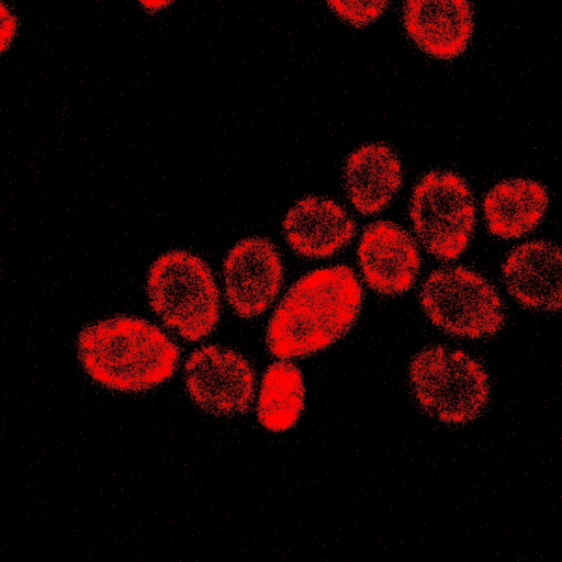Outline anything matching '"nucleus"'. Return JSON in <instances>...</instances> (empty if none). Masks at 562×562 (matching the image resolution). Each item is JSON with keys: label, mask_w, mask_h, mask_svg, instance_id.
Here are the masks:
<instances>
[{"label": "nucleus", "mask_w": 562, "mask_h": 562, "mask_svg": "<svg viewBox=\"0 0 562 562\" xmlns=\"http://www.w3.org/2000/svg\"><path fill=\"white\" fill-rule=\"evenodd\" d=\"M363 290L355 271L338 265L300 278L276 307L267 327L269 352L279 359L322 351L355 325Z\"/></svg>", "instance_id": "obj_1"}, {"label": "nucleus", "mask_w": 562, "mask_h": 562, "mask_svg": "<svg viewBox=\"0 0 562 562\" xmlns=\"http://www.w3.org/2000/svg\"><path fill=\"white\" fill-rule=\"evenodd\" d=\"M78 357L99 384L120 392H142L173 374L180 350L154 324L138 317L115 316L80 331Z\"/></svg>", "instance_id": "obj_2"}, {"label": "nucleus", "mask_w": 562, "mask_h": 562, "mask_svg": "<svg viewBox=\"0 0 562 562\" xmlns=\"http://www.w3.org/2000/svg\"><path fill=\"white\" fill-rule=\"evenodd\" d=\"M147 294L162 323L189 341L207 336L220 318V294L204 260L184 250L168 251L149 268Z\"/></svg>", "instance_id": "obj_3"}, {"label": "nucleus", "mask_w": 562, "mask_h": 562, "mask_svg": "<svg viewBox=\"0 0 562 562\" xmlns=\"http://www.w3.org/2000/svg\"><path fill=\"white\" fill-rule=\"evenodd\" d=\"M408 379L420 409L446 424L473 420L488 402L485 369L459 349L443 346L423 349L411 360Z\"/></svg>", "instance_id": "obj_4"}, {"label": "nucleus", "mask_w": 562, "mask_h": 562, "mask_svg": "<svg viewBox=\"0 0 562 562\" xmlns=\"http://www.w3.org/2000/svg\"><path fill=\"white\" fill-rule=\"evenodd\" d=\"M419 302L428 319L454 337H490L505 322L504 304L496 289L463 266L432 271L422 285Z\"/></svg>", "instance_id": "obj_5"}, {"label": "nucleus", "mask_w": 562, "mask_h": 562, "mask_svg": "<svg viewBox=\"0 0 562 562\" xmlns=\"http://www.w3.org/2000/svg\"><path fill=\"white\" fill-rule=\"evenodd\" d=\"M409 217L425 249L439 260H452L464 252L473 236L475 201L458 173L430 171L413 188Z\"/></svg>", "instance_id": "obj_6"}, {"label": "nucleus", "mask_w": 562, "mask_h": 562, "mask_svg": "<svg viewBox=\"0 0 562 562\" xmlns=\"http://www.w3.org/2000/svg\"><path fill=\"white\" fill-rule=\"evenodd\" d=\"M184 380L194 403L214 415L244 414L254 401V369L232 349L210 345L194 350L186 361Z\"/></svg>", "instance_id": "obj_7"}, {"label": "nucleus", "mask_w": 562, "mask_h": 562, "mask_svg": "<svg viewBox=\"0 0 562 562\" xmlns=\"http://www.w3.org/2000/svg\"><path fill=\"white\" fill-rule=\"evenodd\" d=\"M226 297L244 318L262 314L276 300L283 280V265L276 246L265 237L238 241L223 263Z\"/></svg>", "instance_id": "obj_8"}, {"label": "nucleus", "mask_w": 562, "mask_h": 562, "mask_svg": "<svg viewBox=\"0 0 562 562\" xmlns=\"http://www.w3.org/2000/svg\"><path fill=\"white\" fill-rule=\"evenodd\" d=\"M358 263L371 290L394 296L408 291L415 283L420 256L409 233L393 222L378 221L361 234Z\"/></svg>", "instance_id": "obj_9"}, {"label": "nucleus", "mask_w": 562, "mask_h": 562, "mask_svg": "<svg viewBox=\"0 0 562 562\" xmlns=\"http://www.w3.org/2000/svg\"><path fill=\"white\" fill-rule=\"evenodd\" d=\"M509 294L531 310H562V248L546 241L524 243L507 255L502 266Z\"/></svg>", "instance_id": "obj_10"}, {"label": "nucleus", "mask_w": 562, "mask_h": 562, "mask_svg": "<svg viewBox=\"0 0 562 562\" xmlns=\"http://www.w3.org/2000/svg\"><path fill=\"white\" fill-rule=\"evenodd\" d=\"M283 235L291 249L310 259L328 258L353 238L356 224L349 213L334 200L305 196L285 214Z\"/></svg>", "instance_id": "obj_11"}, {"label": "nucleus", "mask_w": 562, "mask_h": 562, "mask_svg": "<svg viewBox=\"0 0 562 562\" xmlns=\"http://www.w3.org/2000/svg\"><path fill=\"white\" fill-rule=\"evenodd\" d=\"M403 24L424 53L448 60L461 55L471 40L473 9L468 1H407Z\"/></svg>", "instance_id": "obj_12"}, {"label": "nucleus", "mask_w": 562, "mask_h": 562, "mask_svg": "<svg viewBox=\"0 0 562 562\" xmlns=\"http://www.w3.org/2000/svg\"><path fill=\"white\" fill-rule=\"evenodd\" d=\"M342 179L353 207L362 215L378 214L391 203L402 186V164L389 145L366 144L348 156Z\"/></svg>", "instance_id": "obj_13"}, {"label": "nucleus", "mask_w": 562, "mask_h": 562, "mask_svg": "<svg viewBox=\"0 0 562 562\" xmlns=\"http://www.w3.org/2000/svg\"><path fill=\"white\" fill-rule=\"evenodd\" d=\"M548 202L547 189L536 180H503L490 189L483 200L487 231L504 239L521 237L540 224Z\"/></svg>", "instance_id": "obj_14"}, {"label": "nucleus", "mask_w": 562, "mask_h": 562, "mask_svg": "<svg viewBox=\"0 0 562 562\" xmlns=\"http://www.w3.org/2000/svg\"><path fill=\"white\" fill-rule=\"evenodd\" d=\"M305 387L301 370L290 361H276L265 371L257 403L258 422L268 430L292 428L304 408Z\"/></svg>", "instance_id": "obj_15"}, {"label": "nucleus", "mask_w": 562, "mask_h": 562, "mask_svg": "<svg viewBox=\"0 0 562 562\" xmlns=\"http://www.w3.org/2000/svg\"><path fill=\"white\" fill-rule=\"evenodd\" d=\"M390 4L389 1H330L327 5L345 22L364 26L378 19Z\"/></svg>", "instance_id": "obj_16"}, {"label": "nucleus", "mask_w": 562, "mask_h": 562, "mask_svg": "<svg viewBox=\"0 0 562 562\" xmlns=\"http://www.w3.org/2000/svg\"><path fill=\"white\" fill-rule=\"evenodd\" d=\"M2 5V18H1V46L2 52H5L7 46L10 44L11 40L14 36L16 29V19L14 15L10 13L7 9H4V4Z\"/></svg>", "instance_id": "obj_17"}, {"label": "nucleus", "mask_w": 562, "mask_h": 562, "mask_svg": "<svg viewBox=\"0 0 562 562\" xmlns=\"http://www.w3.org/2000/svg\"><path fill=\"white\" fill-rule=\"evenodd\" d=\"M146 9L158 10L164 5H168L167 1H142L140 2Z\"/></svg>", "instance_id": "obj_18"}]
</instances>
